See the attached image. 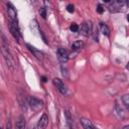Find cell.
I'll use <instances>...</instances> for the list:
<instances>
[{"instance_id": "cell-15", "label": "cell", "mask_w": 129, "mask_h": 129, "mask_svg": "<svg viewBox=\"0 0 129 129\" xmlns=\"http://www.w3.org/2000/svg\"><path fill=\"white\" fill-rule=\"evenodd\" d=\"M122 102H123L124 106L126 107V109L129 111V95H124L122 97Z\"/></svg>"}, {"instance_id": "cell-27", "label": "cell", "mask_w": 129, "mask_h": 129, "mask_svg": "<svg viewBox=\"0 0 129 129\" xmlns=\"http://www.w3.org/2000/svg\"><path fill=\"white\" fill-rule=\"evenodd\" d=\"M30 129H33V128H30Z\"/></svg>"}, {"instance_id": "cell-12", "label": "cell", "mask_w": 129, "mask_h": 129, "mask_svg": "<svg viewBox=\"0 0 129 129\" xmlns=\"http://www.w3.org/2000/svg\"><path fill=\"white\" fill-rule=\"evenodd\" d=\"M100 30H101V32L104 35L109 36V34H110V28H109V26L106 23H104V22H101L100 23Z\"/></svg>"}, {"instance_id": "cell-11", "label": "cell", "mask_w": 129, "mask_h": 129, "mask_svg": "<svg viewBox=\"0 0 129 129\" xmlns=\"http://www.w3.org/2000/svg\"><path fill=\"white\" fill-rule=\"evenodd\" d=\"M81 123H82L84 129H97V128L95 127V125H94L89 119L81 118Z\"/></svg>"}, {"instance_id": "cell-2", "label": "cell", "mask_w": 129, "mask_h": 129, "mask_svg": "<svg viewBox=\"0 0 129 129\" xmlns=\"http://www.w3.org/2000/svg\"><path fill=\"white\" fill-rule=\"evenodd\" d=\"M27 102H28V105L30 106V108H31L34 112L39 111V110L43 107L42 101H40L39 99H37V98H35V97H29V98L27 99Z\"/></svg>"}, {"instance_id": "cell-20", "label": "cell", "mask_w": 129, "mask_h": 129, "mask_svg": "<svg viewBox=\"0 0 129 129\" xmlns=\"http://www.w3.org/2000/svg\"><path fill=\"white\" fill-rule=\"evenodd\" d=\"M97 12L100 13V14H102V13L104 12V7H103V5L99 4V5L97 6Z\"/></svg>"}, {"instance_id": "cell-22", "label": "cell", "mask_w": 129, "mask_h": 129, "mask_svg": "<svg viewBox=\"0 0 129 129\" xmlns=\"http://www.w3.org/2000/svg\"><path fill=\"white\" fill-rule=\"evenodd\" d=\"M42 82H46V78L45 77H42Z\"/></svg>"}, {"instance_id": "cell-8", "label": "cell", "mask_w": 129, "mask_h": 129, "mask_svg": "<svg viewBox=\"0 0 129 129\" xmlns=\"http://www.w3.org/2000/svg\"><path fill=\"white\" fill-rule=\"evenodd\" d=\"M48 116L44 113L41 115V117L39 118L38 122H37V129H45L48 125Z\"/></svg>"}, {"instance_id": "cell-19", "label": "cell", "mask_w": 129, "mask_h": 129, "mask_svg": "<svg viewBox=\"0 0 129 129\" xmlns=\"http://www.w3.org/2000/svg\"><path fill=\"white\" fill-rule=\"evenodd\" d=\"M67 10L70 12V13H73L75 11V6L73 4H68L67 5Z\"/></svg>"}, {"instance_id": "cell-14", "label": "cell", "mask_w": 129, "mask_h": 129, "mask_svg": "<svg viewBox=\"0 0 129 129\" xmlns=\"http://www.w3.org/2000/svg\"><path fill=\"white\" fill-rule=\"evenodd\" d=\"M83 46H84V42H83L82 40H77V41L73 42V44H72V49H74V50H79V49L83 48Z\"/></svg>"}, {"instance_id": "cell-24", "label": "cell", "mask_w": 129, "mask_h": 129, "mask_svg": "<svg viewBox=\"0 0 129 129\" xmlns=\"http://www.w3.org/2000/svg\"><path fill=\"white\" fill-rule=\"evenodd\" d=\"M6 129H10V124L7 125V128H6Z\"/></svg>"}, {"instance_id": "cell-16", "label": "cell", "mask_w": 129, "mask_h": 129, "mask_svg": "<svg viewBox=\"0 0 129 129\" xmlns=\"http://www.w3.org/2000/svg\"><path fill=\"white\" fill-rule=\"evenodd\" d=\"M115 111L117 112L116 114L120 117V118H124V114H123V110L118 106V104L116 103V105H115Z\"/></svg>"}, {"instance_id": "cell-10", "label": "cell", "mask_w": 129, "mask_h": 129, "mask_svg": "<svg viewBox=\"0 0 129 129\" xmlns=\"http://www.w3.org/2000/svg\"><path fill=\"white\" fill-rule=\"evenodd\" d=\"M27 47H28V49L31 51V53L38 59V60H43V53L40 51V50H38V49H36L35 47H33V46H31L30 44H27Z\"/></svg>"}, {"instance_id": "cell-9", "label": "cell", "mask_w": 129, "mask_h": 129, "mask_svg": "<svg viewBox=\"0 0 129 129\" xmlns=\"http://www.w3.org/2000/svg\"><path fill=\"white\" fill-rule=\"evenodd\" d=\"M7 13H8V17H9V21L12 22H17V17H16V11L13 8V6L8 3L7 4Z\"/></svg>"}, {"instance_id": "cell-13", "label": "cell", "mask_w": 129, "mask_h": 129, "mask_svg": "<svg viewBox=\"0 0 129 129\" xmlns=\"http://www.w3.org/2000/svg\"><path fill=\"white\" fill-rule=\"evenodd\" d=\"M16 129H25V118L23 116H19L16 122Z\"/></svg>"}, {"instance_id": "cell-26", "label": "cell", "mask_w": 129, "mask_h": 129, "mask_svg": "<svg viewBox=\"0 0 129 129\" xmlns=\"http://www.w3.org/2000/svg\"><path fill=\"white\" fill-rule=\"evenodd\" d=\"M127 5H128V6H129V1H128V2H127Z\"/></svg>"}, {"instance_id": "cell-6", "label": "cell", "mask_w": 129, "mask_h": 129, "mask_svg": "<svg viewBox=\"0 0 129 129\" xmlns=\"http://www.w3.org/2000/svg\"><path fill=\"white\" fill-rule=\"evenodd\" d=\"M57 58H58V60H59L61 63L67 62L68 59H69V52H68L64 48L59 47V48L57 49Z\"/></svg>"}, {"instance_id": "cell-3", "label": "cell", "mask_w": 129, "mask_h": 129, "mask_svg": "<svg viewBox=\"0 0 129 129\" xmlns=\"http://www.w3.org/2000/svg\"><path fill=\"white\" fill-rule=\"evenodd\" d=\"M9 29H10V32H11L12 36L14 37V39H15L17 42H19V41H20L21 34H20V30H19V27H18L17 22H12V21H10V23H9Z\"/></svg>"}, {"instance_id": "cell-4", "label": "cell", "mask_w": 129, "mask_h": 129, "mask_svg": "<svg viewBox=\"0 0 129 129\" xmlns=\"http://www.w3.org/2000/svg\"><path fill=\"white\" fill-rule=\"evenodd\" d=\"M126 3L124 1H120V0H114V1H111L109 2V10L111 12H118V11H121V9L124 7Z\"/></svg>"}, {"instance_id": "cell-17", "label": "cell", "mask_w": 129, "mask_h": 129, "mask_svg": "<svg viewBox=\"0 0 129 129\" xmlns=\"http://www.w3.org/2000/svg\"><path fill=\"white\" fill-rule=\"evenodd\" d=\"M70 29H71L73 32H77V31L80 30V27H79V25H78L77 23H72L71 26H70Z\"/></svg>"}, {"instance_id": "cell-23", "label": "cell", "mask_w": 129, "mask_h": 129, "mask_svg": "<svg viewBox=\"0 0 129 129\" xmlns=\"http://www.w3.org/2000/svg\"><path fill=\"white\" fill-rule=\"evenodd\" d=\"M126 69H127V70H128V71H129V61H128V62H127V66H126Z\"/></svg>"}, {"instance_id": "cell-25", "label": "cell", "mask_w": 129, "mask_h": 129, "mask_svg": "<svg viewBox=\"0 0 129 129\" xmlns=\"http://www.w3.org/2000/svg\"><path fill=\"white\" fill-rule=\"evenodd\" d=\"M127 20H128V22H129V14L127 15Z\"/></svg>"}, {"instance_id": "cell-1", "label": "cell", "mask_w": 129, "mask_h": 129, "mask_svg": "<svg viewBox=\"0 0 129 129\" xmlns=\"http://www.w3.org/2000/svg\"><path fill=\"white\" fill-rule=\"evenodd\" d=\"M1 51H2V55H3V57L6 61V64H7L8 69L11 70V71H14L15 66H16L15 60H14V58H13V56H12L10 50H9L8 43H7L6 38H5L3 33L1 34Z\"/></svg>"}, {"instance_id": "cell-18", "label": "cell", "mask_w": 129, "mask_h": 129, "mask_svg": "<svg viewBox=\"0 0 129 129\" xmlns=\"http://www.w3.org/2000/svg\"><path fill=\"white\" fill-rule=\"evenodd\" d=\"M39 14H40V16L42 17V18H46V9L44 8V7H42V8H40L39 9Z\"/></svg>"}, {"instance_id": "cell-7", "label": "cell", "mask_w": 129, "mask_h": 129, "mask_svg": "<svg viewBox=\"0 0 129 129\" xmlns=\"http://www.w3.org/2000/svg\"><path fill=\"white\" fill-rule=\"evenodd\" d=\"M53 85L56 87V89H57V91L60 93V94H62V95H64V94H67V88H66V86H64V84L62 83V81L61 80H59V79H57V78H55V79H53Z\"/></svg>"}, {"instance_id": "cell-21", "label": "cell", "mask_w": 129, "mask_h": 129, "mask_svg": "<svg viewBox=\"0 0 129 129\" xmlns=\"http://www.w3.org/2000/svg\"><path fill=\"white\" fill-rule=\"evenodd\" d=\"M123 129H129V125H126V126H124V127H123Z\"/></svg>"}, {"instance_id": "cell-5", "label": "cell", "mask_w": 129, "mask_h": 129, "mask_svg": "<svg viewBox=\"0 0 129 129\" xmlns=\"http://www.w3.org/2000/svg\"><path fill=\"white\" fill-rule=\"evenodd\" d=\"M81 33L85 36H89L93 33V23L92 21H86L84 22L80 27Z\"/></svg>"}]
</instances>
